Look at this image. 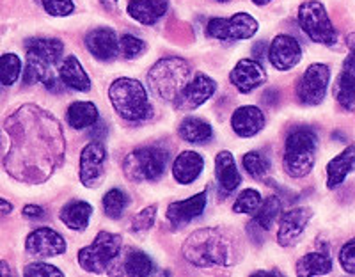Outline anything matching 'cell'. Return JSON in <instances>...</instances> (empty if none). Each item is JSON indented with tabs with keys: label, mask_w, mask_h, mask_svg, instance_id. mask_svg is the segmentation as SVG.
I'll list each match as a JSON object with an SVG mask.
<instances>
[{
	"label": "cell",
	"mask_w": 355,
	"mask_h": 277,
	"mask_svg": "<svg viewBox=\"0 0 355 277\" xmlns=\"http://www.w3.org/2000/svg\"><path fill=\"white\" fill-rule=\"evenodd\" d=\"M2 146L6 171L27 183L46 180L64 157L61 125L37 105H21L6 119Z\"/></svg>",
	"instance_id": "1"
},
{
	"label": "cell",
	"mask_w": 355,
	"mask_h": 277,
	"mask_svg": "<svg viewBox=\"0 0 355 277\" xmlns=\"http://www.w3.org/2000/svg\"><path fill=\"white\" fill-rule=\"evenodd\" d=\"M183 254L196 267H227L236 260L239 247L227 229L205 228L187 238Z\"/></svg>",
	"instance_id": "2"
},
{
	"label": "cell",
	"mask_w": 355,
	"mask_h": 277,
	"mask_svg": "<svg viewBox=\"0 0 355 277\" xmlns=\"http://www.w3.org/2000/svg\"><path fill=\"white\" fill-rule=\"evenodd\" d=\"M109 100L114 110L130 123H142L153 116L148 91L135 78L121 76L114 81L109 87Z\"/></svg>",
	"instance_id": "3"
},
{
	"label": "cell",
	"mask_w": 355,
	"mask_h": 277,
	"mask_svg": "<svg viewBox=\"0 0 355 277\" xmlns=\"http://www.w3.org/2000/svg\"><path fill=\"white\" fill-rule=\"evenodd\" d=\"M190 81L192 78H190L189 62L180 57L160 59L148 73V84L155 96L171 103L180 98Z\"/></svg>",
	"instance_id": "4"
},
{
	"label": "cell",
	"mask_w": 355,
	"mask_h": 277,
	"mask_svg": "<svg viewBox=\"0 0 355 277\" xmlns=\"http://www.w3.org/2000/svg\"><path fill=\"white\" fill-rule=\"evenodd\" d=\"M318 148V135L311 126H297L284 142L283 164L291 178H304L313 171Z\"/></svg>",
	"instance_id": "5"
},
{
	"label": "cell",
	"mask_w": 355,
	"mask_h": 277,
	"mask_svg": "<svg viewBox=\"0 0 355 277\" xmlns=\"http://www.w3.org/2000/svg\"><path fill=\"white\" fill-rule=\"evenodd\" d=\"M169 151L162 146H144L130 151L123 160V173L130 181H157L166 173Z\"/></svg>",
	"instance_id": "6"
},
{
	"label": "cell",
	"mask_w": 355,
	"mask_h": 277,
	"mask_svg": "<svg viewBox=\"0 0 355 277\" xmlns=\"http://www.w3.org/2000/svg\"><path fill=\"white\" fill-rule=\"evenodd\" d=\"M123 240L119 235L109 233V231H100L93 244L80 249L78 253V263L85 272L101 274L105 272L112 261L121 253Z\"/></svg>",
	"instance_id": "7"
},
{
	"label": "cell",
	"mask_w": 355,
	"mask_h": 277,
	"mask_svg": "<svg viewBox=\"0 0 355 277\" xmlns=\"http://www.w3.org/2000/svg\"><path fill=\"white\" fill-rule=\"evenodd\" d=\"M299 25L309 40L331 47L338 41V34L327 15V9L318 0L304 2L299 8Z\"/></svg>",
	"instance_id": "8"
},
{
	"label": "cell",
	"mask_w": 355,
	"mask_h": 277,
	"mask_svg": "<svg viewBox=\"0 0 355 277\" xmlns=\"http://www.w3.org/2000/svg\"><path fill=\"white\" fill-rule=\"evenodd\" d=\"M258 28V20L249 12H236L231 18H211L206 25V34L214 40L240 41L250 40Z\"/></svg>",
	"instance_id": "9"
},
{
	"label": "cell",
	"mask_w": 355,
	"mask_h": 277,
	"mask_svg": "<svg viewBox=\"0 0 355 277\" xmlns=\"http://www.w3.org/2000/svg\"><path fill=\"white\" fill-rule=\"evenodd\" d=\"M329 82H331V68H329V65H323V62L311 65L304 72L299 87H297L300 103L307 105V107H316V105L322 103L325 100V94H327Z\"/></svg>",
	"instance_id": "10"
},
{
	"label": "cell",
	"mask_w": 355,
	"mask_h": 277,
	"mask_svg": "<svg viewBox=\"0 0 355 277\" xmlns=\"http://www.w3.org/2000/svg\"><path fill=\"white\" fill-rule=\"evenodd\" d=\"M107 151L98 141L89 142L80 153V181L87 189L101 185L105 176Z\"/></svg>",
	"instance_id": "11"
},
{
	"label": "cell",
	"mask_w": 355,
	"mask_h": 277,
	"mask_svg": "<svg viewBox=\"0 0 355 277\" xmlns=\"http://www.w3.org/2000/svg\"><path fill=\"white\" fill-rule=\"evenodd\" d=\"M348 56L343 62V69L339 73L334 85L336 100L347 110L355 109V33L347 37Z\"/></svg>",
	"instance_id": "12"
},
{
	"label": "cell",
	"mask_w": 355,
	"mask_h": 277,
	"mask_svg": "<svg viewBox=\"0 0 355 277\" xmlns=\"http://www.w3.org/2000/svg\"><path fill=\"white\" fill-rule=\"evenodd\" d=\"M268 59L270 65L279 72H288L295 68L302 59V47L293 36L288 34H279L272 40L268 47Z\"/></svg>",
	"instance_id": "13"
},
{
	"label": "cell",
	"mask_w": 355,
	"mask_h": 277,
	"mask_svg": "<svg viewBox=\"0 0 355 277\" xmlns=\"http://www.w3.org/2000/svg\"><path fill=\"white\" fill-rule=\"evenodd\" d=\"M215 91H217V82L208 75H205V73H198L189 82V85L183 89V92L174 101V105L180 110H194L210 100L215 94Z\"/></svg>",
	"instance_id": "14"
},
{
	"label": "cell",
	"mask_w": 355,
	"mask_h": 277,
	"mask_svg": "<svg viewBox=\"0 0 355 277\" xmlns=\"http://www.w3.org/2000/svg\"><path fill=\"white\" fill-rule=\"evenodd\" d=\"M25 249L28 254L37 258H53L66 253V240L50 228L34 229L25 240Z\"/></svg>",
	"instance_id": "15"
},
{
	"label": "cell",
	"mask_w": 355,
	"mask_h": 277,
	"mask_svg": "<svg viewBox=\"0 0 355 277\" xmlns=\"http://www.w3.org/2000/svg\"><path fill=\"white\" fill-rule=\"evenodd\" d=\"M85 47L94 59L110 62L119 53V37L109 27L94 28L85 36Z\"/></svg>",
	"instance_id": "16"
},
{
	"label": "cell",
	"mask_w": 355,
	"mask_h": 277,
	"mask_svg": "<svg viewBox=\"0 0 355 277\" xmlns=\"http://www.w3.org/2000/svg\"><path fill=\"white\" fill-rule=\"evenodd\" d=\"M230 81L240 92L254 91L259 85L265 84L266 72L263 69L261 62L256 59H242L230 73Z\"/></svg>",
	"instance_id": "17"
},
{
	"label": "cell",
	"mask_w": 355,
	"mask_h": 277,
	"mask_svg": "<svg viewBox=\"0 0 355 277\" xmlns=\"http://www.w3.org/2000/svg\"><path fill=\"white\" fill-rule=\"evenodd\" d=\"M313 217L309 208H293L281 217V226L277 231V242L283 247H291L302 237L307 222Z\"/></svg>",
	"instance_id": "18"
},
{
	"label": "cell",
	"mask_w": 355,
	"mask_h": 277,
	"mask_svg": "<svg viewBox=\"0 0 355 277\" xmlns=\"http://www.w3.org/2000/svg\"><path fill=\"white\" fill-rule=\"evenodd\" d=\"M206 192H199L196 196L189 197V199H183V201H176L173 205H169L167 208V221L173 226L180 228V226H185L189 222H192L194 219L201 217L202 212L206 208Z\"/></svg>",
	"instance_id": "19"
},
{
	"label": "cell",
	"mask_w": 355,
	"mask_h": 277,
	"mask_svg": "<svg viewBox=\"0 0 355 277\" xmlns=\"http://www.w3.org/2000/svg\"><path fill=\"white\" fill-rule=\"evenodd\" d=\"M231 126H233L234 133L240 137H254L259 133L265 126V116H263L261 109L254 107V105H243L234 110L231 116Z\"/></svg>",
	"instance_id": "20"
},
{
	"label": "cell",
	"mask_w": 355,
	"mask_h": 277,
	"mask_svg": "<svg viewBox=\"0 0 355 277\" xmlns=\"http://www.w3.org/2000/svg\"><path fill=\"white\" fill-rule=\"evenodd\" d=\"M25 47H27V57H33L50 66L57 65L64 52V44L57 37H31L25 41Z\"/></svg>",
	"instance_id": "21"
},
{
	"label": "cell",
	"mask_w": 355,
	"mask_h": 277,
	"mask_svg": "<svg viewBox=\"0 0 355 277\" xmlns=\"http://www.w3.org/2000/svg\"><path fill=\"white\" fill-rule=\"evenodd\" d=\"M205 158L196 151H182L173 162V176L178 183L190 185L201 176Z\"/></svg>",
	"instance_id": "22"
},
{
	"label": "cell",
	"mask_w": 355,
	"mask_h": 277,
	"mask_svg": "<svg viewBox=\"0 0 355 277\" xmlns=\"http://www.w3.org/2000/svg\"><path fill=\"white\" fill-rule=\"evenodd\" d=\"M169 9L167 0H128L126 11L142 25H155Z\"/></svg>",
	"instance_id": "23"
},
{
	"label": "cell",
	"mask_w": 355,
	"mask_h": 277,
	"mask_svg": "<svg viewBox=\"0 0 355 277\" xmlns=\"http://www.w3.org/2000/svg\"><path fill=\"white\" fill-rule=\"evenodd\" d=\"M355 171V144L348 146L327 165V189H336Z\"/></svg>",
	"instance_id": "24"
},
{
	"label": "cell",
	"mask_w": 355,
	"mask_h": 277,
	"mask_svg": "<svg viewBox=\"0 0 355 277\" xmlns=\"http://www.w3.org/2000/svg\"><path fill=\"white\" fill-rule=\"evenodd\" d=\"M59 76H61L62 84H64L66 87L73 89V91H91V78H89L84 66L80 65V60L75 56L66 57L64 62H62L61 68H59Z\"/></svg>",
	"instance_id": "25"
},
{
	"label": "cell",
	"mask_w": 355,
	"mask_h": 277,
	"mask_svg": "<svg viewBox=\"0 0 355 277\" xmlns=\"http://www.w3.org/2000/svg\"><path fill=\"white\" fill-rule=\"evenodd\" d=\"M215 174H217V181L222 190L227 194L234 192L242 183V176H240L233 155L230 151H220L215 157Z\"/></svg>",
	"instance_id": "26"
},
{
	"label": "cell",
	"mask_w": 355,
	"mask_h": 277,
	"mask_svg": "<svg viewBox=\"0 0 355 277\" xmlns=\"http://www.w3.org/2000/svg\"><path fill=\"white\" fill-rule=\"evenodd\" d=\"M91 215H93V206L85 201H71L62 206L59 212V219L62 221V224L73 231H84Z\"/></svg>",
	"instance_id": "27"
},
{
	"label": "cell",
	"mask_w": 355,
	"mask_h": 277,
	"mask_svg": "<svg viewBox=\"0 0 355 277\" xmlns=\"http://www.w3.org/2000/svg\"><path fill=\"white\" fill-rule=\"evenodd\" d=\"M66 117H68L69 126L75 130L91 128L100 121V114L93 101H75L68 107Z\"/></svg>",
	"instance_id": "28"
},
{
	"label": "cell",
	"mask_w": 355,
	"mask_h": 277,
	"mask_svg": "<svg viewBox=\"0 0 355 277\" xmlns=\"http://www.w3.org/2000/svg\"><path fill=\"white\" fill-rule=\"evenodd\" d=\"M178 133L187 142L205 144V142H208L214 137V128L205 119H199V117H185L182 121L180 128H178Z\"/></svg>",
	"instance_id": "29"
},
{
	"label": "cell",
	"mask_w": 355,
	"mask_h": 277,
	"mask_svg": "<svg viewBox=\"0 0 355 277\" xmlns=\"http://www.w3.org/2000/svg\"><path fill=\"white\" fill-rule=\"evenodd\" d=\"M299 276H325L332 270V260L327 253H309L297 261Z\"/></svg>",
	"instance_id": "30"
},
{
	"label": "cell",
	"mask_w": 355,
	"mask_h": 277,
	"mask_svg": "<svg viewBox=\"0 0 355 277\" xmlns=\"http://www.w3.org/2000/svg\"><path fill=\"white\" fill-rule=\"evenodd\" d=\"M281 208H283V205H281V199H279L277 196L266 197L265 201L261 203V206L258 208V212L254 213L252 222H254L258 228H261L263 231H268V229L274 226L275 219L279 217Z\"/></svg>",
	"instance_id": "31"
},
{
	"label": "cell",
	"mask_w": 355,
	"mask_h": 277,
	"mask_svg": "<svg viewBox=\"0 0 355 277\" xmlns=\"http://www.w3.org/2000/svg\"><path fill=\"white\" fill-rule=\"evenodd\" d=\"M125 272L135 277L150 276L153 272V261L142 251H130L125 260Z\"/></svg>",
	"instance_id": "32"
},
{
	"label": "cell",
	"mask_w": 355,
	"mask_h": 277,
	"mask_svg": "<svg viewBox=\"0 0 355 277\" xmlns=\"http://www.w3.org/2000/svg\"><path fill=\"white\" fill-rule=\"evenodd\" d=\"M243 167L254 180H263L270 173V160L259 151H249L243 155Z\"/></svg>",
	"instance_id": "33"
},
{
	"label": "cell",
	"mask_w": 355,
	"mask_h": 277,
	"mask_svg": "<svg viewBox=\"0 0 355 277\" xmlns=\"http://www.w3.org/2000/svg\"><path fill=\"white\" fill-rule=\"evenodd\" d=\"M101 203H103V212H105L107 217L119 219L126 208L128 196L121 189H112L103 196V201Z\"/></svg>",
	"instance_id": "34"
},
{
	"label": "cell",
	"mask_w": 355,
	"mask_h": 277,
	"mask_svg": "<svg viewBox=\"0 0 355 277\" xmlns=\"http://www.w3.org/2000/svg\"><path fill=\"white\" fill-rule=\"evenodd\" d=\"M263 199L261 194L254 189H245L242 190L239 197H236V201L233 205V212L234 213H247V215H252V213L258 212V208L261 206Z\"/></svg>",
	"instance_id": "35"
},
{
	"label": "cell",
	"mask_w": 355,
	"mask_h": 277,
	"mask_svg": "<svg viewBox=\"0 0 355 277\" xmlns=\"http://www.w3.org/2000/svg\"><path fill=\"white\" fill-rule=\"evenodd\" d=\"M0 69H2V84L12 85L20 78L21 60L15 53H4L0 59Z\"/></svg>",
	"instance_id": "36"
},
{
	"label": "cell",
	"mask_w": 355,
	"mask_h": 277,
	"mask_svg": "<svg viewBox=\"0 0 355 277\" xmlns=\"http://www.w3.org/2000/svg\"><path fill=\"white\" fill-rule=\"evenodd\" d=\"M157 213L158 208L155 205L148 206L142 212H139L135 217L132 219V224H130V229H132V233L135 235H142L146 231H150L153 228L155 221H157Z\"/></svg>",
	"instance_id": "37"
},
{
	"label": "cell",
	"mask_w": 355,
	"mask_h": 277,
	"mask_svg": "<svg viewBox=\"0 0 355 277\" xmlns=\"http://www.w3.org/2000/svg\"><path fill=\"white\" fill-rule=\"evenodd\" d=\"M146 50V43L132 34H123L119 37V56L123 59H135Z\"/></svg>",
	"instance_id": "38"
},
{
	"label": "cell",
	"mask_w": 355,
	"mask_h": 277,
	"mask_svg": "<svg viewBox=\"0 0 355 277\" xmlns=\"http://www.w3.org/2000/svg\"><path fill=\"white\" fill-rule=\"evenodd\" d=\"M43 9L49 12L50 17H69L75 11V2L73 0H41Z\"/></svg>",
	"instance_id": "39"
},
{
	"label": "cell",
	"mask_w": 355,
	"mask_h": 277,
	"mask_svg": "<svg viewBox=\"0 0 355 277\" xmlns=\"http://www.w3.org/2000/svg\"><path fill=\"white\" fill-rule=\"evenodd\" d=\"M24 276L25 277H53V276H59L62 277V270H59L57 267L49 265V263H28L27 267L24 269Z\"/></svg>",
	"instance_id": "40"
},
{
	"label": "cell",
	"mask_w": 355,
	"mask_h": 277,
	"mask_svg": "<svg viewBox=\"0 0 355 277\" xmlns=\"http://www.w3.org/2000/svg\"><path fill=\"white\" fill-rule=\"evenodd\" d=\"M339 263L347 274H355V238L348 240L339 253Z\"/></svg>",
	"instance_id": "41"
},
{
	"label": "cell",
	"mask_w": 355,
	"mask_h": 277,
	"mask_svg": "<svg viewBox=\"0 0 355 277\" xmlns=\"http://www.w3.org/2000/svg\"><path fill=\"white\" fill-rule=\"evenodd\" d=\"M24 215L28 219H41L44 217V210L37 205H27L24 208Z\"/></svg>",
	"instance_id": "42"
},
{
	"label": "cell",
	"mask_w": 355,
	"mask_h": 277,
	"mask_svg": "<svg viewBox=\"0 0 355 277\" xmlns=\"http://www.w3.org/2000/svg\"><path fill=\"white\" fill-rule=\"evenodd\" d=\"M0 210H2V215H8V213H11V210H12L11 203H8L6 199H2V201H0Z\"/></svg>",
	"instance_id": "43"
},
{
	"label": "cell",
	"mask_w": 355,
	"mask_h": 277,
	"mask_svg": "<svg viewBox=\"0 0 355 277\" xmlns=\"http://www.w3.org/2000/svg\"><path fill=\"white\" fill-rule=\"evenodd\" d=\"M266 44L265 43H259V44H256L254 47V53L258 52V57H261L263 56V49H265Z\"/></svg>",
	"instance_id": "44"
},
{
	"label": "cell",
	"mask_w": 355,
	"mask_h": 277,
	"mask_svg": "<svg viewBox=\"0 0 355 277\" xmlns=\"http://www.w3.org/2000/svg\"><path fill=\"white\" fill-rule=\"evenodd\" d=\"M256 6H266V4H270L272 0H252Z\"/></svg>",
	"instance_id": "45"
},
{
	"label": "cell",
	"mask_w": 355,
	"mask_h": 277,
	"mask_svg": "<svg viewBox=\"0 0 355 277\" xmlns=\"http://www.w3.org/2000/svg\"><path fill=\"white\" fill-rule=\"evenodd\" d=\"M215 2H230V0H215Z\"/></svg>",
	"instance_id": "46"
}]
</instances>
